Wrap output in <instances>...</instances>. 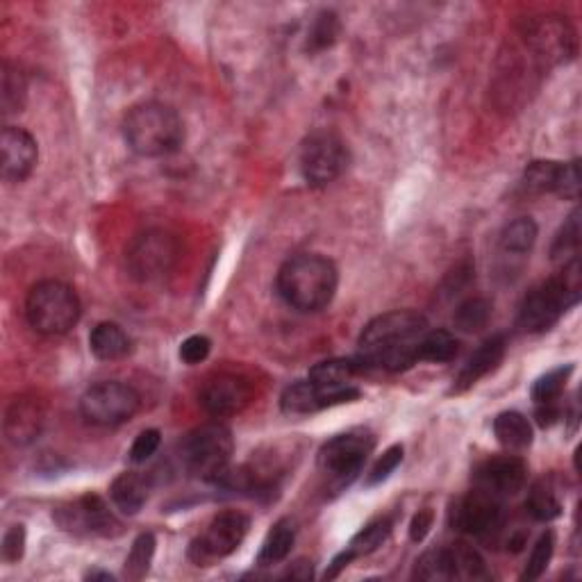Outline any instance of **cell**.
Segmentation results:
<instances>
[{
    "label": "cell",
    "mask_w": 582,
    "mask_h": 582,
    "mask_svg": "<svg viewBox=\"0 0 582 582\" xmlns=\"http://www.w3.org/2000/svg\"><path fill=\"white\" fill-rule=\"evenodd\" d=\"M141 398L126 382L105 380L91 385L80 398V414L91 426L114 428L139 412Z\"/></svg>",
    "instance_id": "obj_9"
},
{
    "label": "cell",
    "mask_w": 582,
    "mask_h": 582,
    "mask_svg": "<svg viewBox=\"0 0 582 582\" xmlns=\"http://www.w3.org/2000/svg\"><path fill=\"white\" fill-rule=\"evenodd\" d=\"M494 435L498 444L505 446L507 451H526L535 432L521 412H501L494 419Z\"/></svg>",
    "instance_id": "obj_23"
},
{
    "label": "cell",
    "mask_w": 582,
    "mask_h": 582,
    "mask_svg": "<svg viewBox=\"0 0 582 582\" xmlns=\"http://www.w3.org/2000/svg\"><path fill=\"white\" fill-rule=\"evenodd\" d=\"M180 253V241L169 230H144L126 248V271L137 282H155L171 273Z\"/></svg>",
    "instance_id": "obj_7"
},
{
    "label": "cell",
    "mask_w": 582,
    "mask_h": 582,
    "mask_svg": "<svg viewBox=\"0 0 582 582\" xmlns=\"http://www.w3.org/2000/svg\"><path fill=\"white\" fill-rule=\"evenodd\" d=\"M401 462H403V446L396 444L392 448H387V451L378 457V462L371 467L367 476V487H376L380 485V482H385L398 467H401Z\"/></svg>",
    "instance_id": "obj_40"
},
{
    "label": "cell",
    "mask_w": 582,
    "mask_h": 582,
    "mask_svg": "<svg viewBox=\"0 0 582 582\" xmlns=\"http://www.w3.org/2000/svg\"><path fill=\"white\" fill-rule=\"evenodd\" d=\"M126 144L141 157L176 153L185 141V126L173 107L164 103L135 105L123 119Z\"/></svg>",
    "instance_id": "obj_4"
},
{
    "label": "cell",
    "mask_w": 582,
    "mask_h": 582,
    "mask_svg": "<svg viewBox=\"0 0 582 582\" xmlns=\"http://www.w3.org/2000/svg\"><path fill=\"white\" fill-rule=\"evenodd\" d=\"M85 580H114L112 573H107V571H101V569H91L85 573Z\"/></svg>",
    "instance_id": "obj_46"
},
{
    "label": "cell",
    "mask_w": 582,
    "mask_h": 582,
    "mask_svg": "<svg viewBox=\"0 0 582 582\" xmlns=\"http://www.w3.org/2000/svg\"><path fill=\"white\" fill-rule=\"evenodd\" d=\"M460 351V342L448 330H428L419 348V362H451Z\"/></svg>",
    "instance_id": "obj_31"
},
{
    "label": "cell",
    "mask_w": 582,
    "mask_h": 582,
    "mask_svg": "<svg viewBox=\"0 0 582 582\" xmlns=\"http://www.w3.org/2000/svg\"><path fill=\"white\" fill-rule=\"evenodd\" d=\"M555 553V535L551 530H546L542 537L537 539V544L532 546V553L528 557L526 569L521 573V580H539L546 573L548 564L553 560Z\"/></svg>",
    "instance_id": "obj_37"
},
{
    "label": "cell",
    "mask_w": 582,
    "mask_h": 582,
    "mask_svg": "<svg viewBox=\"0 0 582 582\" xmlns=\"http://www.w3.org/2000/svg\"><path fill=\"white\" fill-rule=\"evenodd\" d=\"M528 41L532 48L551 62H567L576 53V32L560 16H546L528 26Z\"/></svg>",
    "instance_id": "obj_18"
},
{
    "label": "cell",
    "mask_w": 582,
    "mask_h": 582,
    "mask_svg": "<svg viewBox=\"0 0 582 582\" xmlns=\"http://www.w3.org/2000/svg\"><path fill=\"white\" fill-rule=\"evenodd\" d=\"M526 510L535 521L548 523L560 517L562 503L551 489V485H546V482H537V485H532L530 494L526 498Z\"/></svg>",
    "instance_id": "obj_32"
},
{
    "label": "cell",
    "mask_w": 582,
    "mask_h": 582,
    "mask_svg": "<svg viewBox=\"0 0 582 582\" xmlns=\"http://www.w3.org/2000/svg\"><path fill=\"white\" fill-rule=\"evenodd\" d=\"M46 423V412L37 398H14L5 412V437L14 446H28L39 439Z\"/></svg>",
    "instance_id": "obj_19"
},
{
    "label": "cell",
    "mask_w": 582,
    "mask_h": 582,
    "mask_svg": "<svg viewBox=\"0 0 582 582\" xmlns=\"http://www.w3.org/2000/svg\"><path fill=\"white\" fill-rule=\"evenodd\" d=\"M360 398V389L357 387H346V389H330L314 385V382L298 380L294 385H289L280 396V407L282 412L287 414H314L326 410L332 405H342L351 403Z\"/></svg>",
    "instance_id": "obj_15"
},
{
    "label": "cell",
    "mask_w": 582,
    "mask_h": 582,
    "mask_svg": "<svg viewBox=\"0 0 582 582\" xmlns=\"http://www.w3.org/2000/svg\"><path fill=\"white\" fill-rule=\"evenodd\" d=\"M446 551H448V560H451L453 580H487L489 578L485 560H482V555L473 546L457 542L453 546H448Z\"/></svg>",
    "instance_id": "obj_28"
},
{
    "label": "cell",
    "mask_w": 582,
    "mask_h": 582,
    "mask_svg": "<svg viewBox=\"0 0 582 582\" xmlns=\"http://www.w3.org/2000/svg\"><path fill=\"white\" fill-rule=\"evenodd\" d=\"M432 521H435V512L432 510H419L417 514H414V519L410 523V539L414 544H421L423 539L428 537V532L432 528Z\"/></svg>",
    "instance_id": "obj_45"
},
{
    "label": "cell",
    "mask_w": 582,
    "mask_h": 582,
    "mask_svg": "<svg viewBox=\"0 0 582 582\" xmlns=\"http://www.w3.org/2000/svg\"><path fill=\"white\" fill-rule=\"evenodd\" d=\"M155 535L153 532H141L130 548V555L126 557V578L141 580L146 578L148 569H151L155 557Z\"/></svg>",
    "instance_id": "obj_34"
},
{
    "label": "cell",
    "mask_w": 582,
    "mask_h": 582,
    "mask_svg": "<svg viewBox=\"0 0 582 582\" xmlns=\"http://www.w3.org/2000/svg\"><path fill=\"white\" fill-rule=\"evenodd\" d=\"M430 330L423 314L396 310L380 314L360 335V360L364 367L405 371L419 362V348Z\"/></svg>",
    "instance_id": "obj_1"
},
{
    "label": "cell",
    "mask_w": 582,
    "mask_h": 582,
    "mask_svg": "<svg viewBox=\"0 0 582 582\" xmlns=\"http://www.w3.org/2000/svg\"><path fill=\"white\" fill-rule=\"evenodd\" d=\"M235 451V439L228 426L219 421L203 423L182 437L178 446L185 469L203 480L219 482L230 469V457Z\"/></svg>",
    "instance_id": "obj_5"
},
{
    "label": "cell",
    "mask_w": 582,
    "mask_h": 582,
    "mask_svg": "<svg viewBox=\"0 0 582 582\" xmlns=\"http://www.w3.org/2000/svg\"><path fill=\"white\" fill-rule=\"evenodd\" d=\"M414 578L419 580H453L451 560H448L446 548H437V551L423 553L414 567Z\"/></svg>",
    "instance_id": "obj_38"
},
{
    "label": "cell",
    "mask_w": 582,
    "mask_h": 582,
    "mask_svg": "<svg viewBox=\"0 0 582 582\" xmlns=\"http://www.w3.org/2000/svg\"><path fill=\"white\" fill-rule=\"evenodd\" d=\"M537 223L530 219V216H521V219H514L507 223L501 232V248L505 253L514 255H526L532 251L537 241Z\"/></svg>",
    "instance_id": "obj_29"
},
{
    "label": "cell",
    "mask_w": 582,
    "mask_h": 582,
    "mask_svg": "<svg viewBox=\"0 0 582 582\" xmlns=\"http://www.w3.org/2000/svg\"><path fill=\"white\" fill-rule=\"evenodd\" d=\"M151 478L146 473L139 471H126L121 476H116L112 487H110V496L112 503L116 505V510L121 514H128V517H135L139 514L141 507L146 505L148 496H151Z\"/></svg>",
    "instance_id": "obj_21"
},
{
    "label": "cell",
    "mask_w": 582,
    "mask_h": 582,
    "mask_svg": "<svg viewBox=\"0 0 582 582\" xmlns=\"http://www.w3.org/2000/svg\"><path fill=\"white\" fill-rule=\"evenodd\" d=\"M53 519L64 532L78 537H114L121 530V523L116 521L114 512L101 496L94 494L57 505Z\"/></svg>",
    "instance_id": "obj_12"
},
{
    "label": "cell",
    "mask_w": 582,
    "mask_h": 582,
    "mask_svg": "<svg viewBox=\"0 0 582 582\" xmlns=\"http://www.w3.org/2000/svg\"><path fill=\"white\" fill-rule=\"evenodd\" d=\"M294 542H296L294 526H291L287 519L278 521L264 539L260 555H257V564H260V567H273V564L285 562L291 553V548H294Z\"/></svg>",
    "instance_id": "obj_26"
},
{
    "label": "cell",
    "mask_w": 582,
    "mask_h": 582,
    "mask_svg": "<svg viewBox=\"0 0 582 582\" xmlns=\"http://www.w3.org/2000/svg\"><path fill=\"white\" fill-rule=\"evenodd\" d=\"M348 160L351 155H348L344 139L335 132L319 130L303 141L301 171L303 178L314 187H326L335 182L346 171Z\"/></svg>",
    "instance_id": "obj_10"
},
{
    "label": "cell",
    "mask_w": 582,
    "mask_h": 582,
    "mask_svg": "<svg viewBox=\"0 0 582 582\" xmlns=\"http://www.w3.org/2000/svg\"><path fill=\"white\" fill-rule=\"evenodd\" d=\"M160 442H162L160 430L148 428L144 432H139L137 439L130 446V462L141 464V462L151 460V457L157 453V448H160Z\"/></svg>",
    "instance_id": "obj_41"
},
{
    "label": "cell",
    "mask_w": 582,
    "mask_h": 582,
    "mask_svg": "<svg viewBox=\"0 0 582 582\" xmlns=\"http://www.w3.org/2000/svg\"><path fill=\"white\" fill-rule=\"evenodd\" d=\"M337 285V266L317 253L289 257L278 271V294L298 312H321L335 298Z\"/></svg>",
    "instance_id": "obj_2"
},
{
    "label": "cell",
    "mask_w": 582,
    "mask_h": 582,
    "mask_svg": "<svg viewBox=\"0 0 582 582\" xmlns=\"http://www.w3.org/2000/svg\"><path fill=\"white\" fill-rule=\"evenodd\" d=\"M376 439L369 430H351L332 437L319 451V471L328 478L332 489H344L360 476V471L371 455Z\"/></svg>",
    "instance_id": "obj_8"
},
{
    "label": "cell",
    "mask_w": 582,
    "mask_h": 582,
    "mask_svg": "<svg viewBox=\"0 0 582 582\" xmlns=\"http://www.w3.org/2000/svg\"><path fill=\"white\" fill-rule=\"evenodd\" d=\"M505 348L507 344L503 335H494L487 342H482L478 351L469 357L467 364L457 373L451 394H464L473 385H478L482 378L489 376L494 369H498V364L505 357Z\"/></svg>",
    "instance_id": "obj_20"
},
{
    "label": "cell",
    "mask_w": 582,
    "mask_h": 582,
    "mask_svg": "<svg viewBox=\"0 0 582 582\" xmlns=\"http://www.w3.org/2000/svg\"><path fill=\"white\" fill-rule=\"evenodd\" d=\"M201 405L214 419H228L241 414L253 401V385L232 371H219L201 387Z\"/></svg>",
    "instance_id": "obj_13"
},
{
    "label": "cell",
    "mask_w": 582,
    "mask_h": 582,
    "mask_svg": "<svg viewBox=\"0 0 582 582\" xmlns=\"http://www.w3.org/2000/svg\"><path fill=\"white\" fill-rule=\"evenodd\" d=\"M557 194L567 198V201H578V198H580V166H578V160L564 164L560 191H557Z\"/></svg>",
    "instance_id": "obj_44"
},
{
    "label": "cell",
    "mask_w": 582,
    "mask_h": 582,
    "mask_svg": "<svg viewBox=\"0 0 582 582\" xmlns=\"http://www.w3.org/2000/svg\"><path fill=\"white\" fill-rule=\"evenodd\" d=\"M26 76L12 66L10 62L3 64V82H0V103H3V114H19L26 105Z\"/></svg>",
    "instance_id": "obj_30"
},
{
    "label": "cell",
    "mask_w": 582,
    "mask_h": 582,
    "mask_svg": "<svg viewBox=\"0 0 582 582\" xmlns=\"http://www.w3.org/2000/svg\"><path fill=\"white\" fill-rule=\"evenodd\" d=\"M339 37V21L332 12H321L307 35V48L310 51H326Z\"/></svg>",
    "instance_id": "obj_39"
},
{
    "label": "cell",
    "mask_w": 582,
    "mask_h": 582,
    "mask_svg": "<svg viewBox=\"0 0 582 582\" xmlns=\"http://www.w3.org/2000/svg\"><path fill=\"white\" fill-rule=\"evenodd\" d=\"M564 164L553 160H537L523 173V189L530 194H557L560 191Z\"/></svg>",
    "instance_id": "obj_27"
},
{
    "label": "cell",
    "mask_w": 582,
    "mask_h": 582,
    "mask_svg": "<svg viewBox=\"0 0 582 582\" xmlns=\"http://www.w3.org/2000/svg\"><path fill=\"white\" fill-rule=\"evenodd\" d=\"M364 369V362L357 357V360H346V357H339V360H326L319 362L317 367L310 371V380L314 385L330 387V389H346L353 387V378Z\"/></svg>",
    "instance_id": "obj_24"
},
{
    "label": "cell",
    "mask_w": 582,
    "mask_h": 582,
    "mask_svg": "<svg viewBox=\"0 0 582 582\" xmlns=\"http://www.w3.org/2000/svg\"><path fill=\"white\" fill-rule=\"evenodd\" d=\"M578 251H580V210H573L569 214V219L564 221L560 232H557L551 248V257L553 260L569 262L573 257H578Z\"/></svg>",
    "instance_id": "obj_36"
},
{
    "label": "cell",
    "mask_w": 582,
    "mask_h": 582,
    "mask_svg": "<svg viewBox=\"0 0 582 582\" xmlns=\"http://www.w3.org/2000/svg\"><path fill=\"white\" fill-rule=\"evenodd\" d=\"M573 373V364H567V367H557L553 371H548L546 376L537 378L535 385H532V401L537 405H551L560 401V396L567 387V382Z\"/></svg>",
    "instance_id": "obj_33"
},
{
    "label": "cell",
    "mask_w": 582,
    "mask_h": 582,
    "mask_svg": "<svg viewBox=\"0 0 582 582\" xmlns=\"http://www.w3.org/2000/svg\"><path fill=\"white\" fill-rule=\"evenodd\" d=\"M580 289V260L573 257V260L564 262V269L557 276L544 280L542 285L528 291V296L523 298L519 307L517 326L523 332H530V335L551 330L562 319V314L580 301Z\"/></svg>",
    "instance_id": "obj_3"
},
{
    "label": "cell",
    "mask_w": 582,
    "mask_h": 582,
    "mask_svg": "<svg viewBox=\"0 0 582 582\" xmlns=\"http://www.w3.org/2000/svg\"><path fill=\"white\" fill-rule=\"evenodd\" d=\"M392 528H394V521L389 517L371 521L367 528H362L351 539V542H348V546L342 551L344 560L353 562L357 560V557H364V555H371L373 551H378V548L387 542L389 535H392Z\"/></svg>",
    "instance_id": "obj_25"
},
{
    "label": "cell",
    "mask_w": 582,
    "mask_h": 582,
    "mask_svg": "<svg viewBox=\"0 0 582 582\" xmlns=\"http://www.w3.org/2000/svg\"><path fill=\"white\" fill-rule=\"evenodd\" d=\"M212 342L205 335H194L182 342L180 346V360L189 364V367H196V364L205 362L210 357Z\"/></svg>",
    "instance_id": "obj_42"
},
{
    "label": "cell",
    "mask_w": 582,
    "mask_h": 582,
    "mask_svg": "<svg viewBox=\"0 0 582 582\" xmlns=\"http://www.w3.org/2000/svg\"><path fill=\"white\" fill-rule=\"evenodd\" d=\"M503 519V498L473 487V492L457 498L451 505V526L464 535L485 537Z\"/></svg>",
    "instance_id": "obj_14"
},
{
    "label": "cell",
    "mask_w": 582,
    "mask_h": 582,
    "mask_svg": "<svg viewBox=\"0 0 582 582\" xmlns=\"http://www.w3.org/2000/svg\"><path fill=\"white\" fill-rule=\"evenodd\" d=\"M23 553H26V526L16 523L3 537V560L5 562H19Z\"/></svg>",
    "instance_id": "obj_43"
},
{
    "label": "cell",
    "mask_w": 582,
    "mask_h": 582,
    "mask_svg": "<svg viewBox=\"0 0 582 582\" xmlns=\"http://www.w3.org/2000/svg\"><path fill=\"white\" fill-rule=\"evenodd\" d=\"M528 480L526 462L517 455H498L489 457L473 473V485L482 492H489L498 498L519 494Z\"/></svg>",
    "instance_id": "obj_16"
},
{
    "label": "cell",
    "mask_w": 582,
    "mask_h": 582,
    "mask_svg": "<svg viewBox=\"0 0 582 582\" xmlns=\"http://www.w3.org/2000/svg\"><path fill=\"white\" fill-rule=\"evenodd\" d=\"M89 348L98 360L114 362L130 353V337L126 335V330H123L119 323L103 321L91 330Z\"/></svg>",
    "instance_id": "obj_22"
},
{
    "label": "cell",
    "mask_w": 582,
    "mask_h": 582,
    "mask_svg": "<svg viewBox=\"0 0 582 582\" xmlns=\"http://www.w3.org/2000/svg\"><path fill=\"white\" fill-rule=\"evenodd\" d=\"M251 530V519L241 512H221L210 521L201 537L189 548V557L196 567H210L214 560L228 557L244 544Z\"/></svg>",
    "instance_id": "obj_11"
},
{
    "label": "cell",
    "mask_w": 582,
    "mask_h": 582,
    "mask_svg": "<svg viewBox=\"0 0 582 582\" xmlns=\"http://www.w3.org/2000/svg\"><path fill=\"white\" fill-rule=\"evenodd\" d=\"M26 317L39 335H66L80 319V298L66 282L41 280L30 289Z\"/></svg>",
    "instance_id": "obj_6"
},
{
    "label": "cell",
    "mask_w": 582,
    "mask_h": 582,
    "mask_svg": "<svg viewBox=\"0 0 582 582\" xmlns=\"http://www.w3.org/2000/svg\"><path fill=\"white\" fill-rule=\"evenodd\" d=\"M39 160V148L35 137L28 130L7 126L0 135V173L3 180L16 185L30 178Z\"/></svg>",
    "instance_id": "obj_17"
},
{
    "label": "cell",
    "mask_w": 582,
    "mask_h": 582,
    "mask_svg": "<svg viewBox=\"0 0 582 582\" xmlns=\"http://www.w3.org/2000/svg\"><path fill=\"white\" fill-rule=\"evenodd\" d=\"M492 319V303L487 301V298H480V296H473L467 298L460 307L455 310V326L464 330V332H478L482 330Z\"/></svg>",
    "instance_id": "obj_35"
}]
</instances>
